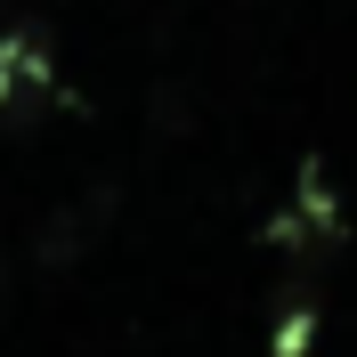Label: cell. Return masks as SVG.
Instances as JSON below:
<instances>
[{
  "mask_svg": "<svg viewBox=\"0 0 357 357\" xmlns=\"http://www.w3.org/2000/svg\"><path fill=\"white\" fill-rule=\"evenodd\" d=\"M317 341V292H284L276 301V341H268V357H309Z\"/></svg>",
  "mask_w": 357,
  "mask_h": 357,
  "instance_id": "cell-1",
  "label": "cell"
}]
</instances>
